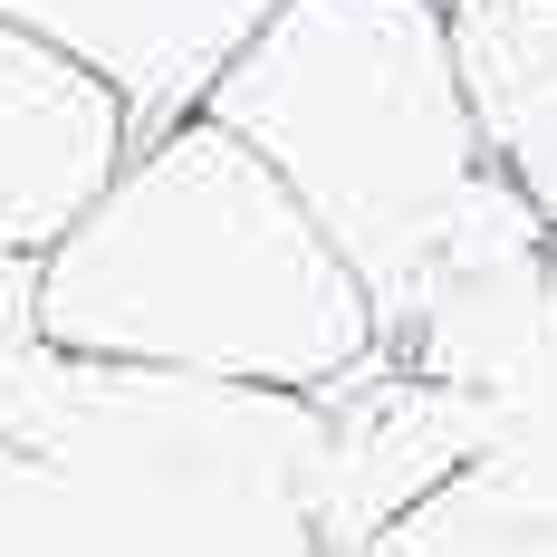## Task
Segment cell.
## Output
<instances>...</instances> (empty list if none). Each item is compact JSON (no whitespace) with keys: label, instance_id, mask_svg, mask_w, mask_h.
I'll return each mask as SVG.
<instances>
[{"label":"cell","instance_id":"7","mask_svg":"<svg viewBox=\"0 0 557 557\" xmlns=\"http://www.w3.org/2000/svg\"><path fill=\"white\" fill-rule=\"evenodd\" d=\"M443 39L481 154L557 231V0H443Z\"/></svg>","mask_w":557,"mask_h":557},{"label":"cell","instance_id":"2","mask_svg":"<svg viewBox=\"0 0 557 557\" xmlns=\"http://www.w3.org/2000/svg\"><path fill=\"white\" fill-rule=\"evenodd\" d=\"M29 327L67 356L278 394H318L375 356L356 270L202 107L135 135L107 193L39 250Z\"/></svg>","mask_w":557,"mask_h":557},{"label":"cell","instance_id":"5","mask_svg":"<svg viewBox=\"0 0 557 557\" xmlns=\"http://www.w3.org/2000/svg\"><path fill=\"white\" fill-rule=\"evenodd\" d=\"M356 557H557V231L539 240V336L481 404V451Z\"/></svg>","mask_w":557,"mask_h":557},{"label":"cell","instance_id":"4","mask_svg":"<svg viewBox=\"0 0 557 557\" xmlns=\"http://www.w3.org/2000/svg\"><path fill=\"white\" fill-rule=\"evenodd\" d=\"M318 404V451H308V529L327 557H356L375 529H394L433 481H451L481 451V404L433 385L375 336L366 366H346Z\"/></svg>","mask_w":557,"mask_h":557},{"label":"cell","instance_id":"9","mask_svg":"<svg viewBox=\"0 0 557 557\" xmlns=\"http://www.w3.org/2000/svg\"><path fill=\"white\" fill-rule=\"evenodd\" d=\"M0 461H10V423H0Z\"/></svg>","mask_w":557,"mask_h":557},{"label":"cell","instance_id":"6","mask_svg":"<svg viewBox=\"0 0 557 557\" xmlns=\"http://www.w3.org/2000/svg\"><path fill=\"white\" fill-rule=\"evenodd\" d=\"M135 145V115L39 29L0 20V250H49Z\"/></svg>","mask_w":557,"mask_h":557},{"label":"cell","instance_id":"3","mask_svg":"<svg viewBox=\"0 0 557 557\" xmlns=\"http://www.w3.org/2000/svg\"><path fill=\"white\" fill-rule=\"evenodd\" d=\"M0 557H327L308 529V394L29 336L0 356Z\"/></svg>","mask_w":557,"mask_h":557},{"label":"cell","instance_id":"1","mask_svg":"<svg viewBox=\"0 0 557 557\" xmlns=\"http://www.w3.org/2000/svg\"><path fill=\"white\" fill-rule=\"evenodd\" d=\"M202 115L327 231L375 308V336L413 327L451 278L548 240L519 183L481 154L443 0H270L260 29L212 67Z\"/></svg>","mask_w":557,"mask_h":557},{"label":"cell","instance_id":"8","mask_svg":"<svg viewBox=\"0 0 557 557\" xmlns=\"http://www.w3.org/2000/svg\"><path fill=\"white\" fill-rule=\"evenodd\" d=\"M29 298H39V260H29V250H0V356H10V346H29Z\"/></svg>","mask_w":557,"mask_h":557}]
</instances>
